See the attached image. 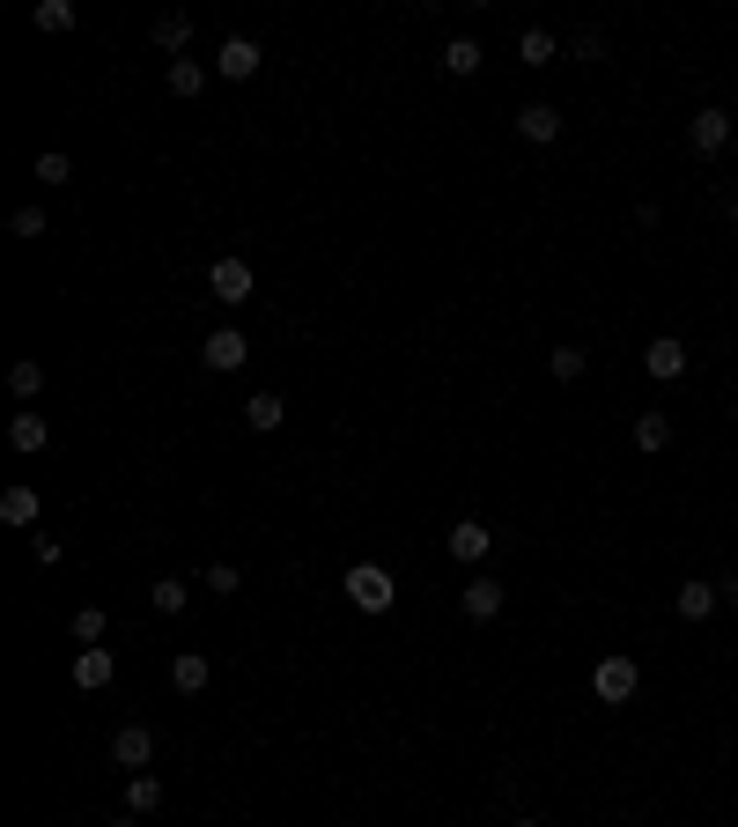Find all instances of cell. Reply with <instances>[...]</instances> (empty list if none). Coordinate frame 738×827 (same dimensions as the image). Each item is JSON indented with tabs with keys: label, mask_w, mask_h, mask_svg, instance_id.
Listing matches in <instances>:
<instances>
[{
	"label": "cell",
	"mask_w": 738,
	"mask_h": 827,
	"mask_svg": "<svg viewBox=\"0 0 738 827\" xmlns=\"http://www.w3.org/2000/svg\"><path fill=\"white\" fill-rule=\"evenodd\" d=\"M340 591H347V599H355V606H362V613H392V599H399L392 569H377V561H355Z\"/></svg>",
	"instance_id": "cell-1"
},
{
	"label": "cell",
	"mask_w": 738,
	"mask_h": 827,
	"mask_svg": "<svg viewBox=\"0 0 738 827\" xmlns=\"http://www.w3.org/2000/svg\"><path fill=\"white\" fill-rule=\"evenodd\" d=\"M590 687H598V702H636V657H598V673H590Z\"/></svg>",
	"instance_id": "cell-2"
},
{
	"label": "cell",
	"mask_w": 738,
	"mask_h": 827,
	"mask_svg": "<svg viewBox=\"0 0 738 827\" xmlns=\"http://www.w3.org/2000/svg\"><path fill=\"white\" fill-rule=\"evenodd\" d=\"M199 363L215 369V377H229V369L251 363V341L237 333V325H221V333H207V347H199Z\"/></svg>",
	"instance_id": "cell-3"
},
{
	"label": "cell",
	"mask_w": 738,
	"mask_h": 827,
	"mask_svg": "<svg viewBox=\"0 0 738 827\" xmlns=\"http://www.w3.org/2000/svg\"><path fill=\"white\" fill-rule=\"evenodd\" d=\"M207 289H215L221 303H251V259H237V251H221L215 267H207Z\"/></svg>",
	"instance_id": "cell-4"
},
{
	"label": "cell",
	"mask_w": 738,
	"mask_h": 827,
	"mask_svg": "<svg viewBox=\"0 0 738 827\" xmlns=\"http://www.w3.org/2000/svg\"><path fill=\"white\" fill-rule=\"evenodd\" d=\"M642 369H650L658 385H680V377H687V341H672V333H658V341L642 347Z\"/></svg>",
	"instance_id": "cell-5"
},
{
	"label": "cell",
	"mask_w": 738,
	"mask_h": 827,
	"mask_svg": "<svg viewBox=\"0 0 738 827\" xmlns=\"http://www.w3.org/2000/svg\"><path fill=\"white\" fill-rule=\"evenodd\" d=\"M111 761H119V769H133V776H148V761H155V731H148V724H126L119 739H111Z\"/></svg>",
	"instance_id": "cell-6"
},
{
	"label": "cell",
	"mask_w": 738,
	"mask_h": 827,
	"mask_svg": "<svg viewBox=\"0 0 738 827\" xmlns=\"http://www.w3.org/2000/svg\"><path fill=\"white\" fill-rule=\"evenodd\" d=\"M215 67H221V82H251V74L267 67V52L251 45V37H221V60H215Z\"/></svg>",
	"instance_id": "cell-7"
},
{
	"label": "cell",
	"mask_w": 738,
	"mask_h": 827,
	"mask_svg": "<svg viewBox=\"0 0 738 827\" xmlns=\"http://www.w3.org/2000/svg\"><path fill=\"white\" fill-rule=\"evenodd\" d=\"M687 141H694V155H716V148L731 141V111H694V126H687Z\"/></svg>",
	"instance_id": "cell-8"
},
{
	"label": "cell",
	"mask_w": 738,
	"mask_h": 827,
	"mask_svg": "<svg viewBox=\"0 0 738 827\" xmlns=\"http://www.w3.org/2000/svg\"><path fill=\"white\" fill-rule=\"evenodd\" d=\"M517 133H524L532 148L562 141V111H554V104H524V111H517Z\"/></svg>",
	"instance_id": "cell-9"
},
{
	"label": "cell",
	"mask_w": 738,
	"mask_h": 827,
	"mask_svg": "<svg viewBox=\"0 0 738 827\" xmlns=\"http://www.w3.org/2000/svg\"><path fill=\"white\" fill-rule=\"evenodd\" d=\"M716 606H724V591L716 584H680L672 591V613H680V621H709Z\"/></svg>",
	"instance_id": "cell-10"
},
{
	"label": "cell",
	"mask_w": 738,
	"mask_h": 827,
	"mask_svg": "<svg viewBox=\"0 0 738 827\" xmlns=\"http://www.w3.org/2000/svg\"><path fill=\"white\" fill-rule=\"evenodd\" d=\"M488 547H495L488 525H473V517H458V525H451V555H458V561H488Z\"/></svg>",
	"instance_id": "cell-11"
},
{
	"label": "cell",
	"mask_w": 738,
	"mask_h": 827,
	"mask_svg": "<svg viewBox=\"0 0 738 827\" xmlns=\"http://www.w3.org/2000/svg\"><path fill=\"white\" fill-rule=\"evenodd\" d=\"M502 613V577H473L466 584V621H495Z\"/></svg>",
	"instance_id": "cell-12"
},
{
	"label": "cell",
	"mask_w": 738,
	"mask_h": 827,
	"mask_svg": "<svg viewBox=\"0 0 738 827\" xmlns=\"http://www.w3.org/2000/svg\"><path fill=\"white\" fill-rule=\"evenodd\" d=\"M111 673H119L111 651H74V687H111Z\"/></svg>",
	"instance_id": "cell-13"
},
{
	"label": "cell",
	"mask_w": 738,
	"mask_h": 827,
	"mask_svg": "<svg viewBox=\"0 0 738 827\" xmlns=\"http://www.w3.org/2000/svg\"><path fill=\"white\" fill-rule=\"evenodd\" d=\"M155 45L171 52V60H185V45H193V15H177V8L171 15H155Z\"/></svg>",
	"instance_id": "cell-14"
},
{
	"label": "cell",
	"mask_w": 738,
	"mask_h": 827,
	"mask_svg": "<svg viewBox=\"0 0 738 827\" xmlns=\"http://www.w3.org/2000/svg\"><path fill=\"white\" fill-rule=\"evenodd\" d=\"M281 414H289V407H281V391H251V399H245V421L259 429V437H273V429H281Z\"/></svg>",
	"instance_id": "cell-15"
},
{
	"label": "cell",
	"mask_w": 738,
	"mask_h": 827,
	"mask_svg": "<svg viewBox=\"0 0 738 827\" xmlns=\"http://www.w3.org/2000/svg\"><path fill=\"white\" fill-rule=\"evenodd\" d=\"M8 443H15V451H45V443H52L45 414H15V421H8Z\"/></svg>",
	"instance_id": "cell-16"
},
{
	"label": "cell",
	"mask_w": 738,
	"mask_h": 827,
	"mask_svg": "<svg viewBox=\"0 0 738 827\" xmlns=\"http://www.w3.org/2000/svg\"><path fill=\"white\" fill-rule=\"evenodd\" d=\"M664 443H672V421H664V414H636V451L642 459H658Z\"/></svg>",
	"instance_id": "cell-17"
},
{
	"label": "cell",
	"mask_w": 738,
	"mask_h": 827,
	"mask_svg": "<svg viewBox=\"0 0 738 827\" xmlns=\"http://www.w3.org/2000/svg\"><path fill=\"white\" fill-rule=\"evenodd\" d=\"M0 525H37V487H8L0 495Z\"/></svg>",
	"instance_id": "cell-18"
},
{
	"label": "cell",
	"mask_w": 738,
	"mask_h": 827,
	"mask_svg": "<svg viewBox=\"0 0 738 827\" xmlns=\"http://www.w3.org/2000/svg\"><path fill=\"white\" fill-rule=\"evenodd\" d=\"M207 673H215V665H207V657H199V651H185V657H177V665H171L177 695H199V687H207Z\"/></svg>",
	"instance_id": "cell-19"
},
{
	"label": "cell",
	"mask_w": 738,
	"mask_h": 827,
	"mask_svg": "<svg viewBox=\"0 0 738 827\" xmlns=\"http://www.w3.org/2000/svg\"><path fill=\"white\" fill-rule=\"evenodd\" d=\"M443 74H458V82L480 74V45H473V37H451V45H443Z\"/></svg>",
	"instance_id": "cell-20"
},
{
	"label": "cell",
	"mask_w": 738,
	"mask_h": 827,
	"mask_svg": "<svg viewBox=\"0 0 738 827\" xmlns=\"http://www.w3.org/2000/svg\"><path fill=\"white\" fill-rule=\"evenodd\" d=\"M517 60H524V67H554V30H524V37H517Z\"/></svg>",
	"instance_id": "cell-21"
},
{
	"label": "cell",
	"mask_w": 738,
	"mask_h": 827,
	"mask_svg": "<svg viewBox=\"0 0 738 827\" xmlns=\"http://www.w3.org/2000/svg\"><path fill=\"white\" fill-rule=\"evenodd\" d=\"M30 23L59 37V30H74V0H37V8H30Z\"/></svg>",
	"instance_id": "cell-22"
},
{
	"label": "cell",
	"mask_w": 738,
	"mask_h": 827,
	"mask_svg": "<svg viewBox=\"0 0 738 827\" xmlns=\"http://www.w3.org/2000/svg\"><path fill=\"white\" fill-rule=\"evenodd\" d=\"M207 89V67L199 60H171V97H199Z\"/></svg>",
	"instance_id": "cell-23"
},
{
	"label": "cell",
	"mask_w": 738,
	"mask_h": 827,
	"mask_svg": "<svg viewBox=\"0 0 738 827\" xmlns=\"http://www.w3.org/2000/svg\"><path fill=\"white\" fill-rule=\"evenodd\" d=\"M584 347H554V355H546V369H554V385H576V377H584Z\"/></svg>",
	"instance_id": "cell-24"
},
{
	"label": "cell",
	"mask_w": 738,
	"mask_h": 827,
	"mask_svg": "<svg viewBox=\"0 0 738 827\" xmlns=\"http://www.w3.org/2000/svg\"><path fill=\"white\" fill-rule=\"evenodd\" d=\"M155 805H163V783H155V776L126 783V813H155Z\"/></svg>",
	"instance_id": "cell-25"
},
{
	"label": "cell",
	"mask_w": 738,
	"mask_h": 827,
	"mask_svg": "<svg viewBox=\"0 0 738 827\" xmlns=\"http://www.w3.org/2000/svg\"><path fill=\"white\" fill-rule=\"evenodd\" d=\"M185 599H193V584H177V577H163V584L148 591V606L155 613H185Z\"/></svg>",
	"instance_id": "cell-26"
},
{
	"label": "cell",
	"mask_w": 738,
	"mask_h": 827,
	"mask_svg": "<svg viewBox=\"0 0 738 827\" xmlns=\"http://www.w3.org/2000/svg\"><path fill=\"white\" fill-rule=\"evenodd\" d=\"M74 643H82V651H97V643H104V606H82V613H74Z\"/></svg>",
	"instance_id": "cell-27"
},
{
	"label": "cell",
	"mask_w": 738,
	"mask_h": 827,
	"mask_svg": "<svg viewBox=\"0 0 738 827\" xmlns=\"http://www.w3.org/2000/svg\"><path fill=\"white\" fill-rule=\"evenodd\" d=\"M8 391H15V399H37V391H45V369H37V363H15V369H8Z\"/></svg>",
	"instance_id": "cell-28"
},
{
	"label": "cell",
	"mask_w": 738,
	"mask_h": 827,
	"mask_svg": "<svg viewBox=\"0 0 738 827\" xmlns=\"http://www.w3.org/2000/svg\"><path fill=\"white\" fill-rule=\"evenodd\" d=\"M37 178H45V185H67V178H74V163L59 155V148H52V155H37Z\"/></svg>",
	"instance_id": "cell-29"
},
{
	"label": "cell",
	"mask_w": 738,
	"mask_h": 827,
	"mask_svg": "<svg viewBox=\"0 0 738 827\" xmlns=\"http://www.w3.org/2000/svg\"><path fill=\"white\" fill-rule=\"evenodd\" d=\"M8 229H15V237H45V207H15Z\"/></svg>",
	"instance_id": "cell-30"
},
{
	"label": "cell",
	"mask_w": 738,
	"mask_h": 827,
	"mask_svg": "<svg viewBox=\"0 0 738 827\" xmlns=\"http://www.w3.org/2000/svg\"><path fill=\"white\" fill-rule=\"evenodd\" d=\"M245 584V577H237V569H229V561H215V569H207V591H221V599H229V591Z\"/></svg>",
	"instance_id": "cell-31"
},
{
	"label": "cell",
	"mask_w": 738,
	"mask_h": 827,
	"mask_svg": "<svg viewBox=\"0 0 738 827\" xmlns=\"http://www.w3.org/2000/svg\"><path fill=\"white\" fill-rule=\"evenodd\" d=\"M133 820H141V813H126V820H111V827H133Z\"/></svg>",
	"instance_id": "cell-32"
},
{
	"label": "cell",
	"mask_w": 738,
	"mask_h": 827,
	"mask_svg": "<svg viewBox=\"0 0 738 827\" xmlns=\"http://www.w3.org/2000/svg\"><path fill=\"white\" fill-rule=\"evenodd\" d=\"M517 827H540V820H517Z\"/></svg>",
	"instance_id": "cell-33"
},
{
	"label": "cell",
	"mask_w": 738,
	"mask_h": 827,
	"mask_svg": "<svg viewBox=\"0 0 738 827\" xmlns=\"http://www.w3.org/2000/svg\"><path fill=\"white\" fill-rule=\"evenodd\" d=\"M731 421H738V399H731Z\"/></svg>",
	"instance_id": "cell-34"
},
{
	"label": "cell",
	"mask_w": 738,
	"mask_h": 827,
	"mask_svg": "<svg viewBox=\"0 0 738 827\" xmlns=\"http://www.w3.org/2000/svg\"><path fill=\"white\" fill-rule=\"evenodd\" d=\"M731 178H738V171H731Z\"/></svg>",
	"instance_id": "cell-35"
}]
</instances>
